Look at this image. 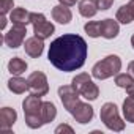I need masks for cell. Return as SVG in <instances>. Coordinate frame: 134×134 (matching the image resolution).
I'll use <instances>...</instances> for the list:
<instances>
[{
	"label": "cell",
	"mask_w": 134,
	"mask_h": 134,
	"mask_svg": "<svg viewBox=\"0 0 134 134\" xmlns=\"http://www.w3.org/2000/svg\"><path fill=\"white\" fill-rule=\"evenodd\" d=\"M58 96H60V101H62L63 107L68 112H73V109L79 103L81 93L71 84V85H62V87H58Z\"/></svg>",
	"instance_id": "obj_7"
},
{
	"label": "cell",
	"mask_w": 134,
	"mask_h": 134,
	"mask_svg": "<svg viewBox=\"0 0 134 134\" xmlns=\"http://www.w3.org/2000/svg\"><path fill=\"white\" fill-rule=\"evenodd\" d=\"M73 87L81 93L82 98H85L87 101H95L99 96V88L98 85L92 81V77L87 73H81L73 79Z\"/></svg>",
	"instance_id": "obj_3"
},
{
	"label": "cell",
	"mask_w": 134,
	"mask_h": 134,
	"mask_svg": "<svg viewBox=\"0 0 134 134\" xmlns=\"http://www.w3.org/2000/svg\"><path fill=\"white\" fill-rule=\"evenodd\" d=\"M115 85L120 87V88H129L131 85H134V77L131 74H126V73H118L115 76Z\"/></svg>",
	"instance_id": "obj_21"
},
{
	"label": "cell",
	"mask_w": 134,
	"mask_h": 134,
	"mask_svg": "<svg viewBox=\"0 0 134 134\" xmlns=\"http://www.w3.org/2000/svg\"><path fill=\"white\" fill-rule=\"evenodd\" d=\"M44 40L38 38V36H32V38H27L25 43H24V49H25V54L30 55L32 58H38L43 51H44Z\"/></svg>",
	"instance_id": "obj_10"
},
{
	"label": "cell",
	"mask_w": 134,
	"mask_h": 134,
	"mask_svg": "<svg viewBox=\"0 0 134 134\" xmlns=\"http://www.w3.org/2000/svg\"><path fill=\"white\" fill-rule=\"evenodd\" d=\"M121 70V58L118 55H107L103 60L96 62L92 68V76L95 79L104 81L112 76H117Z\"/></svg>",
	"instance_id": "obj_2"
},
{
	"label": "cell",
	"mask_w": 134,
	"mask_h": 134,
	"mask_svg": "<svg viewBox=\"0 0 134 134\" xmlns=\"http://www.w3.org/2000/svg\"><path fill=\"white\" fill-rule=\"evenodd\" d=\"M55 132H57V134H60V132H70V134H73L74 131H73V128L68 126V125H60V126L55 128Z\"/></svg>",
	"instance_id": "obj_26"
},
{
	"label": "cell",
	"mask_w": 134,
	"mask_h": 134,
	"mask_svg": "<svg viewBox=\"0 0 134 134\" xmlns=\"http://www.w3.org/2000/svg\"><path fill=\"white\" fill-rule=\"evenodd\" d=\"M96 5H98V10H109L112 5H114V0H96Z\"/></svg>",
	"instance_id": "obj_25"
},
{
	"label": "cell",
	"mask_w": 134,
	"mask_h": 134,
	"mask_svg": "<svg viewBox=\"0 0 134 134\" xmlns=\"http://www.w3.org/2000/svg\"><path fill=\"white\" fill-rule=\"evenodd\" d=\"M73 117L76 121H79L81 125H85V123H90L92 118H93V107L88 104V103H82L79 101L76 104V107L73 109Z\"/></svg>",
	"instance_id": "obj_9"
},
{
	"label": "cell",
	"mask_w": 134,
	"mask_h": 134,
	"mask_svg": "<svg viewBox=\"0 0 134 134\" xmlns=\"http://www.w3.org/2000/svg\"><path fill=\"white\" fill-rule=\"evenodd\" d=\"M126 92H128V96L134 99V85H131L129 88H126Z\"/></svg>",
	"instance_id": "obj_29"
},
{
	"label": "cell",
	"mask_w": 134,
	"mask_h": 134,
	"mask_svg": "<svg viewBox=\"0 0 134 134\" xmlns=\"http://www.w3.org/2000/svg\"><path fill=\"white\" fill-rule=\"evenodd\" d=\"M57 117V107L54 103L51 101H43L41 104V118L44 123H51L54 121V118Z\"/></svg>",
	"instance_id": "obj_18"
},
{
	"label": "cell",
	"mask_w": 134,
	"mask_h": 134,
	"mask_svg": "<svg viewBox=\"0 0 134 134\" xmlns=\"http://www.w3.org/2000/svg\"><path fill=\"white\" fill-rule=\"evenodd\" d=\"M58 2H60L62 5H66V7H74L77 0H58Z\"/></svg>",
	"instance_id": "obj_27"
},
{
	"label": "cell",
	"mask_w": 134,
	"mask_h": 134,
	"mask_svg": "<svg viewBox=\"0 0 134 134\" xmlns=\"http://www.w3.org/2000/svg\"><path fill=\"white\" fill-rule=\"evenodd\" d=\"M18 114L11 107H2L0 110V129L3 132H10V128L16 123Z\"/></svg>",
	"instance_id": "obj_12"
},
{
	"label": "cell",
	"mask_w": 134,
	"mask_h": 134,
	"mask_svg": "<svg viewBox=\"0 0 134 134\" xmlns=\"http://www.w3.org/2000/svg\"><path fill=\"white\" fill-rule=\"evenodd\" d=\"M115 19H117L120 24H125V25L134 21V18H132V13H131V8H129V5H128V3H126V5H121V7L118 8Z\"/></svg>",
	"instance_id": "obj_20"
},
{
	"label": "cell",
	"mask_w": 134,
	"mask_h": 134,
	"mask_svg": "<svg viewBox=\"0 0 134 134\" xmlns=\"http://www.w3.org/2000/svg\"><path fill=\"white\" fill-rule=\"evenodd\" d=\"M128 71H129V74L134 77V60H132V62H129V65H128Z\"/></svg>",
	"instance_id": "obj_28"
},
{
	"label": "cell",
	"mask_w": 134,
	"mask_h": 134,
	"mask_svg": "<svg viewBox=\"0 0 134 134\" xmlns=\"http://www.w3.org/2000/svg\"><path fill=\"white\" fill-rule=\"evenodd\" d=\"M8 88H10V92H13V93H16V95H22V93H25L27 90H30V88H29V81L22 79L21 76H13V77L8 81Z\"/></svg>",
	"instance_id": "obj_15"
},
{
	"label": "cell",
	"mask_w": 134,
	"mask_h": 134,
	"mask_svg": "<svg viewBox=\"0 0 134 134\" xmlns=\"http://www.w3.org/2000/svg\"><path fill=\"white\" fill-rule=\"evenodd\" d=\"M123 115L126 121L134 123V99L129 96L123 101Z\"/></svg>",
	"instance_id": "obj_22"
},
{
	"label": "cell",
	"mask_w": 134,
	"mask_h": 134,
	"mask_svg": "<svg viewBox=\"0 0 134 134\" xmlns=\"http://www.w3.org/2000/svg\"><path fill=\"white\" fill-rule=\"evenodd\" d=\"M41 96H36V95H29L25 96L24 103H22V109H24V114L25 115H41Z\"/></svg>",
	"instance_id": "obj_11"
},
{
	"label": "cell",
	"mask_w": 134,
	"mask_h": 134,
	"mask_svg": "<svg viewBox=\"0 0 134 134\" xmlns=\"http://www.w3.org/2000/svg\"><path fill=\"white\" fill-rule=\"evenodd\" d=\"M14 8V2L13 0H0V11H2V14H8L11 13Z\"/></svg>",
	"instance_id": "obj_24"
},
{
	"label": "cell",
	"mask_w": 134,
	"mask_h": 134,
	"mask_svg": "<svg viewBox=\"0 0 134 134\" xmlns=\"http://www.w3.org/2000/svg\"><path fill=\"white\" fill-rule=\"evenodd\" d=\"M120 33V25H118V21L115 19H104L101 21V36L106 38V40H114L117 38Z\"/></svg>",
	"instance_id": "obj_13"
},
{
	"label": "cell",
	"mask_w": 134,
	"mask_h": 134,
	"mask_svg": "<svg viewBox=\"0 0 134 134\" xmlns=\"http://www.w3.org/2000/svg\"><path fill=\"white\" fill-rule=\"evenodd\" d=\"M131 46H132V49H134V35L131 36Z\"/></svg>",
	"instance_id": "obj_32"
},
{
	"label": "cell",
	"mask_w": 134,
	"mask_h": 134,
	"mask_svg": "<svg viewBox=\"0 0 134 134\" xmlns=\"http://www.w3.org/2000/svg\"><path fill=\"white\" fill-rule=\"evenodd\" d=\"M88 54V46L85 40L74 33H66L55 38L47 52L49 62L57 70L71 73L82 68Z\"/></svg>",
	"instance_id": "obj_1"
},
{
	"label": "cell",
	"mask_w": 134,
	"mask_h": 134,
	"mask_svg": "<svg viewBox=\"0 0 134 134\" xmlns=\"http://www.w3.org/2000/svg\"><path fill=\"white\" fill-rule=\"evenodd\" d=\"M0 27H2V29H5L7 27V18L2 14V25H0Z\"/></svg>",
	"instance_id": "obj_31"
},
{
	"label": "cell",
	"mask_w": 134,
	"mask_h": 134,
	"mask_svg": "<svg viewBox=\"0 0 134 134\" xmlns=\"http://www.w3.org/2000/svg\"><path fill=\"white\" fill-rule=\"evenodd\" d=\"M27 70V62H24L21 57H13L8 62V71L13 76H21L22 73H25Z\"/></svg>",
	"instance_id": "obj_19"
},
{
	"label": "cell",
	"mask_w": 134,
	"mask_h": 134,
	"mask_svg": "<svg viewBox=\"0 0 134 134\" xmlns=\"http://www.w3.org/2000/svg\"><path fill=\"white\" fill-rule=\"evenodd\" d=\"M29 88L33 95L36 96H46L49 92V84H47V77L44 73L41 71H33L29 76Z\"/></svg>",
	"instance_id": "obj_8"
},
{
	"label": "cell",
	"mask_w": 134,
	"mask_h": 134,
	"mask_svg": "<svg viewBox=\"0 0 134 134\" xmlns=\"http://www.w3.org/2000/svg\"><path fill=\"white\" fill-rule=\"evenodd\" d=\"M52 19L54 21H57L58 24H63V25H66V24H70L71 22V19H73V13H71V10H70V7H66V5H57V7H54L52 8Z\"/></svg>",
	"instance_id": "obj_14"
},
{
	"label": "cell",
	"mask_w": 134,
	"mask_h": 134,
	"mask_svg": "<svg viewBox=\"0 0 134 134\" xmlns=\"http://www.w3.org/2000/svg\"><path fill=\"white\" fill-rule=\"evenodd\" d=\"M30 24L33 25L35 36H38L41 40L51 38V35L55 32L54 24H51L43 13H30Z\"/></svg>",
	"instance_id": "obj_5"
},
{
	"label": "cell",
	"mask_w": 134,
	"mask_h": 134,
	"mask_svg": "<svg viewBox=\"0 0 134 134\" xmlns=\"http://www.w3.org/2000/svg\"><path fill=\"white\" fill-rule=\"evenodd\" d=\"M99 117H101V121L106 125V128H109L110 131L120 132V131L125 129V121L121 120V117L118 114V107L114 103L103 104L101 112H99Z\"/></svg>",
	"instance_id": "obj_4"
},
{
	"label": "cell",
	"mask_w": 134,
	"mask_h": 134,
	"mask_svg": "<svg viewBox=\"0 0 134 134\" xmlns=\"http://www.w3.org/2000/svg\"><path fill=\"white\" fill-rule=\"evenodd\" d=\"M25 35H27V25L13 24V27L5 33V36H3V43H5L8 47L16 49V47H19V46L24 44Z\"/></svg>",
	"instance_id": "obj_6"
},
{
	"label": "cell",
	"mask_w": 134,
	"mask_h": 134,
	"mask_svg": "<svg viewBox=\"0 0 134 134\" xmlns=\"http://www.w3.org/2000/svg\"><path fill=\"white\" fill-rule=\"evenodd\" d=\"M84 30L88 36L98 38V36H101V22L99 21H90L84 25Z\"/></svg>",
	"instance_id": "obj_23"
},
{
	"label": "cell",
	"mask_w": 134,
	"mask_h": 134,
	"mask_svg": "<svg viewBox=\"0 0 134 134\" xmlns=\"http://www.w3.org/2000/svg\"><path fill=\"white\" fill-rule=\"evenodd\" d=\"M79 13L84 18H93L98 13L96 0H81L79 2Z\"/></svg>",
	"instance_id": "obj_17"
},
{
	"label": "cell",
	"mask_w": 134,
	"mask_h": 134,
	"mask_svg": "<svg viewBox=\"0 0 134 134\" xmlns=\"http://www.w3.org/2000/svg\"><path fill=\"white\" fill-rule=\"evenodd\" d=\"M128 5H129V8H131V13H132V18H134V0H131V2H129Z\"/></svg>",
	"instance_id": "obj_30"
},
{
	"label": "cell",
	"mask_w": 134,
	"mask_h": 134,
	"mask_svg": "<svg viewBox=\"0 0 134 134\" xmlns=\"http://www.w3.org/2000/svg\"><path fill=\"white\" fill-rule=\"evenodd\" d=\"M10 21L13 24L27 25L30 24V13L25 8H13V11L10 13Z\"/></svg>",
	"instance_id": "obj_16"
}]
</instances>
